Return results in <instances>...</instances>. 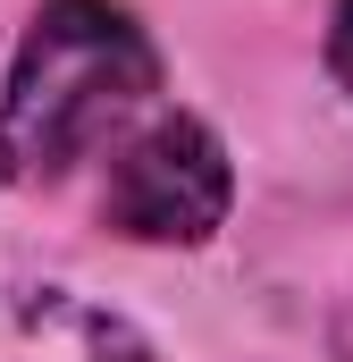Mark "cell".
Masks as SVG:
<instances>
[{"label":"cell","instance_id":"1","mask_svg":"<svg viewBox=\"0 0 353 362\" xmlns=\"http://www.w3.org/2000/svg\"><path fill=\"white\" fill-rule=\"evenodd\" d=\"M152 93H160V51L118 0H42L0 93V177L59 185Z\"/></svg>","mask_w":353,"mask_h":362},{"label":"cell","instance_id":"3","mask_svg":"<svg viewBox=\"0 0 353 362\" xmlns=\"http://www.w3.org/2000/svg\"><path fill=\"white\" fill-rule=\"evenodd\" d=\"M0 362H152V346L68 286L0 278Z\"/></svg>","mask_w":353,"mask_h":362},{"label":"cell","instance_id":"2","mask_svg":"<svg viewBox=\"0 0 353 362\" xmlns=\"http://www.w3.org/2000/svg\"><path fill=\"white\" fill-rule=\"evenodd\" d=\"M227 152L202 118H152L118 144L109 185H101V211L118 236H143V245H202L219 219H227Z\"/></svg>","mask_w":353,"mask_h":362},{"label":"cell","instance_id":"4","mask_svg":"<svg viewBox=\"0 0 353 362\" xmlns=\"http://www.w3.org/2000/svg\"><path fill=\"white\" fill-rule=\"evenodd\" d=\"M328 68L353 85V0H337V25H328Z\"/></svg>","mask_w":353,"mask_h":362}]
</instances>
